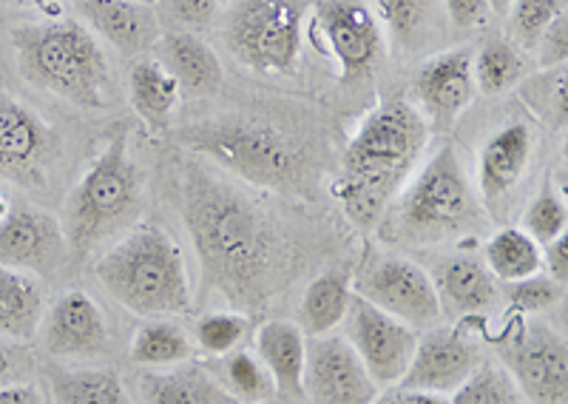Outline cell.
<instances>
[{"instance_id":"18","label":"cell","mask_w":568,"mask_h":404,"mask_svg":"<svg viewBox=\"0 0 568 404\" xmlns=\"http://www.w3.org/2000/svg\"><path fill=\"white\" fill-rule=\"evenodd\" d=\"M382 387L338 333L307 340L304 398L307 404H373Z\"/></svg>"},{"instance_id":"48","label":"cell","mask_w":568,"mask_h":404,"mask_svg":"<svg viewBox=\"0 0 568 404\" xmlns=\"http://www.w3.org/2000/svg\"><path fill=\"white\" fill-rule=\"evenodd\" d=\"M486 3H489L491 14H506L511 7V0H486Z\"/></svg>"},{"instance_id":"44","label":"cell","mask_w":568,"mask_h":404,"mask_svg":"<svg viewBox=\"0 0 568 404\" xmlns=\"http://www.w3.org/2000/svg\"><path fill=\"white\" fill-rule=\"evenodd\" d=\"M542 274L551 276L555 282H560L566 287L568 282V236H557L555 242L542 245Z\"/></svg>"},{"instance_id":"23","label":"cell","mask_w":568,"mask_h":404,"mask_svg":"<svg viewBox=\"0 0 568 404\" xmlns=\"http://www.w3.org/2000/svg\"><path fill=\"white\" fill-rule=\"evenodd\" d=\"M136 404H236L211 365L191 358L162 371H140Z\"/></svg>"},{"instance_id":"14","label":"cell","mask_w":568,"mask_h":404,"mask_svg":"<svg viewBox=\"0 0 568 404\" xmlns=\"http://www.w3.org/2000/svg\"><path fill=\"white\" fill-rule=\"evenodd\" d=\"M342 325L344 340L349 342L355 356L362 358L369 376L375 378V385H398L404 373H407L409 362H413L415 345H418V331L409 327L407 322L378 311V307L355 294Z\"/></svg>"},{"instance_id":"29","label":"cell","mask_w":568,"mask_h":404,"mask_svg":"<svg viewBox=\"0 0 568 404\" xmlns=\"http://www.w3.org/2000/svg\"><path fill=\"white\" fill-rule=\"evenodd\" d=\"M196 345L191 333L171 316H154V320H142L140 327L131 336L129 358L131 365L140 371H162V367H174L182 362L196 358Z\"/></svg>"},{"instance_id":"22","label":"cell","mask_w":568,"mask_h":404,"mask_svg":"<svg viewBox=\"0 0 568 404\" xmlns=\"http://www.w3.org/2000/svg\"><path fill=\"white\" fill-rule=\"evenodd\" d=\"M253 351L262 358L284 404H307L304 398V362L307 336L293 320H267L253 333Z\"/></svg>"},{"instance_id":"1","label":"cell","mask_w":568,"mask_h":404,"mask_svg":"<svg viewBox=\"0 0 568 404\" xmlns=\"http://www.w3.org/2000/svg\"><path fill=\"white\" fill-rule=\"evenodd\" d=\"M180 214L194 242L202 294L251 316L287 287L296 267L291 234L233 176L187 156L180 165Z\"/></svg>"},{"instance_id":"26","label":"cell","mask_w":568,"mask_h":404,"mask_svg":"<svg viewBox=\"0 0 568 404\" xmlns=\"http://www.w3.org/2000/svg\"><path fill=\"white\" fill-rule=\"evenodd\" d=\"M45 313L43 280L0 265V336L32 345Z\"/></svg>"},{"instance_id":"39","label":"cell","mask_w":568,"mask_h":404,"mask_svg":"<svg viewBox=\"0 0 568 404\" xmlns=\"http://www.w3.org/2000/svg\"><path fill=\"white\" fill-rule=\"evenodd\" d=\"M562 294H566V287L540 271V274L529 276V280L506 285L504 302L515 316H540V313L551 311L557 302H562Z\"/></svg>"},{"instance_id":"30","label":"cell","mask_w":568,"mask_h":404,"mask_svg":"<svg viewBox=\"0 0 568 404\" xmlns=\"http://www.w3.org/2000/svg\"><path fill=\"white\" fill-rule=\"evenodd\" d=\"M484 262L500 285L529 280L542 271V245L520 225H504L484 242Z\"/></svg>"},{"instance_id":"11","label":"cell","mask_w":568,"mask_h":404,"mask_svg":"<svg viewBox=\"0 0 568 404\" xmlns=\"http://www.w3.org/2000/svg\"><path fill=\"white\" fill-rule=\"evenodd\" d=\"M60 160V131L23 100L0 92V180L43 191Z\"/></svg>"},{"instance_id":"12","label":"cell","mask_w":568,"mask_h":404,"mask_svg":"<svg viewBox=\"0 0 568 404\" xmlns=\"http://www.w3.org/2000/svg\"><path fill=\"white\" fill-rule=\"evenodd\" d=\"M307 38L336 63L344 83L367 78L384 52L382 23L358 0H318Z\"/></svg>"},{"instance_id":"21","label":"cell","mask_w":568,"mask_h":404,"mask_svg":"<svg viewBox=\"0 0 568 404\" xmlns=\"http://www.w3.org/2000/svg\"><path fill=\"white\" fill-rule=\"evenodd\" d=\"M80 18L123 58H140L162 38L154 7L136 0H74Z\"/></svg>"},{"instance_id":"46","label":"cell","mask_w":568,"mask_h":404,"mask_svg":"<svg viewBox=\"0 0 568 404\" xmlns=\"http://www.w3.org/2000/svg\"><path fill=\"white\" fill-rule=\"evenodd\" d=\"M0 404H49V398L34 382H20V385L0 387Z\"/></svg>"},{"instance_id":"47","label":"cell","mask_w":568,"mask_h":404,"mask_svg":"<svg viewBox=\"0 0 568 404\" xmlns=\"http://www.w3.org/2000/svg\"><path fill=\"white\" fill-rule=\"evenodd\" d=\"M3 3H12V7H27V9H40V12H54L69 0H3Z\"/></svg>"},{"instance_id":"43","label":"cell","mask_w":568,"mask_h":404,"mask_svg":"<svg viewBox=\"0 0 568 404\" xmlns=\"http://www.w3.org/2000/svg\"><path fill=\"white\" fill-rule=\"evenodd\" d=\"M444 7L455 29H484L491 18L486 0H444Z\"/></svg>"},{"instance_id":"6","label":"cell","mask_w":568,"mask_h":404,"mask_svg":"<svg viewBox=\"0 0 568 404\" xmlns=\"http://www.w3.org/2000/svg\"><path fill=\"white\" fill-rule=\"evenodd\" d=\"M145 211V174L129 149L125 134H114L91 160L63 202L65 242L71 262L89 260L136 225Z\"/></svg>"},{"instance_id":"24","label":"cell","mask_w":568,"mask_h":404,"mask_svg":"<svg viewBox=\"0 0 568 404\" xmlns=\"http://www.w3.org/2000/svg\"><path fill=\"white\" fill-rule=\"evenodd\" d=\"M43 378L49 404H136L111 367L52 362L43 367Z\"/></svg>"},{"instance_id":"38","label":"cell","mask_w":568,"mask_h":404,"mask_svg":"<svg viewBox=\"0 0 568 404\" xmlns=\"http://www.w3.org/2000/svg\"><path fill=\"white\" fill-rule=\"evenodd\" d=\"M384 27L404 49H418L433 29V3L429 0H378Z\"/></svg>"},{"instance_id":"10","label":"cell","mask_w":568,"mask_h":404,"mask_svg":"<svg viewBox=\"0 0 568 404\" xmlns=\"http://www.w3.org/2000/svg\"><path fill=\"white\" fill-rule=\"evenodd\" d=\"M495 358L515 378L526 404H568L566 336L546 320L509 322L495 340Z\"/></svg>"},{"instance_id":"33","label":"cell","mask_w":568,"mask_h":404,"mask_svg":"<svg viewBox=\"0 0 568 404\" xmlns=\"http://www.w3.org/2000/svg\"><path fill=\"white\" fill-rule=\"evenodd\" d=\"M449 404H526V398L497 358H484L464 385L449 393Z\"/></svg>"},{"instance_id":"34","label":"cell","mask_w":568,"mask_h":404,"mask_svg":"<svg viewBox=\"0 0 568 404\" xmlns=\"http://www.w3.org/2000/svg\"><path fill=\"white\" fill-rule=\"evenodd\" d=\"M251 333V316L242 311H207L196 316L191 340H194L196 351L207 353V356L220 358L242 347V342Z\"/></svg>"},{"instance_id":"28","label":"cell","mask_w":568,"mask_h":404,"mask_svg":"<svg viewBox=\"0 0 568 404\" xmlns=\"http://www.w3.org/2000/svg\"><path fill=\"white\" fill-rule=\"evenodd\" d=\"M182 89L156 58H136L129 69V100L149 129L165 131L180 105Z\"/></svg>"},{"instance_id":"8","label":"cell","mask_w":568,"mask_h":404,"mask_svg":"<svg viewBox=\"0 0 568 404\" xmlns=\"http://www.w3.org/2000/svg\"><path fill=\"white\" fill-rule=\"evenodd\" d=\"M222 38L227 52L251 72L293 78L304 52V7L298 0H240Z\"/></svg>"},{"instance_id":"37","label":"cell","mask_w":568,"mask_h":404,"mask_svg":"<svg viewBox=\"0 0 568 404\" xmlns=\"http://www.w3.org/2000/svg\"><path fill=\"white\" fill-rule=\"evenodd\" d=\"M566 14L562 0H511L506 18V32L520 52H535L540 34L555 18Z\"/></svg>"},{"instance_id":"3","label":"cell","mask_w":568,"mask_h":404,"mask_svg":"<svg viewBox=\"0 0 568 404\" xmlns=\"http://www.w3.org/2000/svg\"><path fill=\"white\" fill-rule=\"evenodd\" d=\"M484 222L486 211L458 149L440 143L415 169L375 231L398 249H438L471 236Z\"/></svg>"},{"instance_id":"19","label":"cell","mask_w":568,"mask_h":404,"mask_svg":"<svg viewBox=\"0 0 568 404\" xmlns=\"http://www.w3.org/2000/svg\"><path fill=\"white\" fill-rule=\"evenodd\" d=\"M438 294L440 313L464 322L484 320L486 313L504 305L500 282L489 274L484 256L475 251H453L426 267Z\"/></svg>"},{"instance_id":"49","label":"cell","mask_w":568,"mask_h":404,"mask_svg":"<svg viewBox=\"0 0 568 404\" xmlns=\"http://www.w3.org/2000/svg\"><path fill=\"white\" fill-rule=\"evenodd\" d=\"M136 3H145V7H156V0H136Z\"/></svg>"},{"instance_id":"32","label":"cell","mask_w":568,"mask_h":404,"mask_svg":"<svg viewBox=\"0 0 568 404\" xmlns=\"http://www.w3.org/2000/svg\"><path fill=\"white\" fill-rule=\"evenodd\" d=\"M213 371H216L222 387L231 393L236 404L276 402L273 378L271 373H267V367L262 365V358L256 356V351L236 347V351L227 353V356H220V365L213 367Z\"/></svg>"},{"instance_id":"25","label":"cell","mask_w":568,"mask_h":404,"mask_svg":"<svg viewBox=\"0 0 568 404\" xmlns=\"http://www.w3.org/2000/svg\"><path fill=\"white\" fill-rule=\"evenodd\" d=\"M160 63L174 74L182 92L213 94L222 85V63L205 40L194 32H171L160 38Z\"/></svg>"},{"instance_id":"20","label":"cell","mask_w":568,"mask_h":404,"mask_svg":"<svg viewBox=\"0 0 568 404\" xmlns=\"http://www.w3.org/2000/svg\"><path fill=\"white\" fill-rule=\"evenodd\" d=\"M413 92L426 125L453 129L455 120L471 105L478 85L471 74V49L458 47L426 60L413 80Z\"/></svg>"},{"instance_id":"45","label":"cell","mask_w":568,"mask_h":404,"mask_svg":"<svg viewBox=\"0 0 568 404\" xmlns=\"http://www.w3.org/2000/svg\"><path fill=\"white\" fill-rule=\"evenodd\" d=\"M373 404H449V396H438V393L426 391H409V387H384Z\"/></svg>"},{"instance_id":"2","label":"cell","mask_w":568,"mask_h":404,"mask_svg":"<svg viewBox=\"0 0 568 404\" xmlns=\"http://www.w3.org/2000/svg\"><path fill=\"white\" fill-rule=\"evenodd\" d=\"M429 125L409 100H382L355 125L342 156L336 200L353 225L378 229L400 189L420 165Z\"/></svg>"},{"instance_id":"50","label":"cell","mask_w":568,"mask_h":404,"mask_svg":"<svg viewBox=\"0 0 568 404\" xmlns=\"http://www.w3.org/2000/svg\"><path fill=\"white\" fill-rule=\"evenodd\" d=\"M267 404H276V402H267Z\"/></svg>"},{"instance_id":"4","label":"cell","mask_w":568,"mask_h":404,"mask_svg":"<svg viewBox=\"0 0 568 404\" xmlns=\"http://www.w3.org/2000/svg\"><path fill=\"white\" fill-rule=\"evenodd\" d=\"M91 271L116 305L142 320H174L194 311V285L185 251L156 220H140L116 236L94 260Z\"/></svg>"},{"instance_id":"35","label":"cell","mask_w":568,"mask_h":404,"mask_svg":"<svg viewBox=\"0 0 568 404\" xmlns=\"http://www.w3.org/2000/svg\"><path fill=\"white\" fill-rule=\"evenodd\" d=\"M520 229L537 242V245H549L557 236L568 231V209L562 191L551 183V176H546L540 189L535 191L529 202H526L524 216H520Z\"/></svg>"},{"instance_id":"41","label":"cell","mask_w":568,"mask_h":404,"mask_svg":"<svg viewBox=\"0 0 568 404\" xmlns=\"http://www.w3.org/2000/svg\"><path fill=\"white\" fill-rule=\"evenodd\" d=\"M34 351L27 342H14L0 336V387L20 385V382H34Z\"/></svg>"},{"instance_id":"31","label":"cell","mask_w":568,"mask_h":404,"mask_svg":"<svg viewBox=\"0 0 568 404\" xmlns=\"http://www.w3.org/2000/svg\"><path fill=\"white\" fill-rule=\"evenodd\" d=\"M475 85L486 98H500L524 83L526 58L509 38H489L471 52Z\"/></svg>"},{"instance_id":"5","label":"cell","mask_w":568,"mask_h":404,"mask_svg":"<svg viewBox=\"0 0 568 404\" xmlns=\"http://www.w3.org/2000/svg\"><path fill=\"white\" fill-rule=\"evenodd\" d=\"M27 83L85 111H100L114 98L109 54L85 23L71 18L23 23L9 34Z\"/></svg>"},{"instance_id":"36","label":"cell","mask_w":568,"mask_h":404,"mask_svg":"<svg viewBox=\"0 0 568 404\" xmlns=\"http://www.w3.org/2000/svg\"><path fill=\"white\" fill-rule=\"evenodd\" d=\"M531 118L546 129L560 131L566 125V65L562 69H540V74L526 80L520 89Z\"/></svg>"},{"instance_id":"13","label":"cell","mask_w":568,"mask_h":404,"mask_svg":"<svg viewBox=\"0 0 568 404\" xmlns=\"http://www.w3.org/2000/svg\"><path fill=\"white\" fill-rule=\"evenodd\" d=\"M537 156V131L526 120H509L484 140L478 151V189L480 205L489 220H504L511 209L520 185L526 183Z\"/></svg>"},{"instance_id":"9","label":"cell","mask_w":568,"mask_h":404,"mask_svg":"<svg viewBox=\"0 0 568 404\" xmlns=\"http://www.w3.org/2000/svg\"><path fill=\"white\" fill-rule=\"evenodd\" d=\"M349 280L355 296H362L395 320L407 322L418 333L440 325L444 320L429 271L398 251L367 245Z\"/></svg>"},{"instance_id":"15","label":"cell","mask_w":568,"mask_h":404,"mask_svg":"<svg viewBox=\"0 0 568 404\" xmlns=\"http://www.w3.org/2000/svg\"><path fill=\"white\" fill-rule=\"evenodd\" d=\"M38 340L54 362H94L109 353L111 327L89 291L69 287L45 307Z\"/></svg>"},{"instance_id":"17","label":"cell","mask_w":568,"mask_h":404,"mask_svg":"<svg viewBox=\"0 0 568 404\" xmlns=\"http://www.w3.org/2000/svg\"><path fill=\"white\" fill-rule=\"evenodd\" d=\"M484 358V347L471 336L469 327L435 325L429 331L418 333L413 362H409L407 373H404L398 385L409 387V391L449 396V393L464 385V378Z\"/></svg>"},{"instance_id":"16","label":"cell","mask_w":568,"mask_h":404,"mask_svg":"<svg viewBox=\"0 0 568 404\" xmlns=\"http://www.w3.org/2000/svg\"><path fill=\"white\" fill-rule=\"evenodd\" d=\"M69 262V242L58 216L34 205H12L0 222V265L45 282L63 274Z\"/></svg>"},{"instance_id":"40","label":"cell","mask_w":568,"mask_h":404,"mask_svg":"<svg viewBox=\"0 0 568 404\" xmlns=\"http://www.w3.org/2000/svg\"><path fill=\"white\" fill-rule=\"evenodd\" d=\"M156 18L171 20L176 32H202L211 27L220 0H156Z\"/></svg>"},{"instance_id":"27","label":"cell","mask_w":568,"mask_h":404,"mask_svg":"<svg viewBox=\"0 0 568 404\" xmlns=\"http://www.w3.org/2000/svg\"><path fill=\"white\" fill-rule=\"evenodd\" d=\"M349 302H353V280H349L347 271H342V267L322 271L304 287L302 300H298L296 325L302 327L307 340L336 333V327L347 316Z\"/></svg>"},{"instance_id":"42","label":"cell","mask_w":568,"mask_h":404,"mask_svg":"<svg viewBox=\"0 0 568 404\" xmlns=\"http://www.w3.org/2000/svg\"><path fill=\"white\" fill-rule=\"evenodd\" d=\"M535 60L537 69H562L568 60V23L566 14L555 18L549 23V29L540 34L535 47Z\"/></svg>"},{"instance_id":"7","label":"cell","mask_w":568,"mask_h":404,"mask_svg":"<svg viewBox=\"0 0 568 404\" xmlns=\"http://www.w3.org/2000/svg\"><path fill=\"white\" fill-rule=\"evenodd\" d=\"M180 143L205 156L222 174L262 191L293 189L302 176V154L282 131L245 118L202 120L180 131Z\"/></svg>"}]
</instances>
